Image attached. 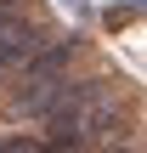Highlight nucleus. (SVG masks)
<instances>
[{"mask_svg": "<svg viewBox=\"0 0 147 153\" xmlns=\"http://www.w3.org/2000/svg\"><path fill=\"white\" fill-rule=\"evenodd\" d=\"M96 153H136L130 142H108V148H96Z\"/></svg>", "mask_w": 147, "mask_h": 153, "instance_id": "obj_5", "label": "nucleus"}, {"mask_svg": "<svg viewBox=\"0 0 147 153\" xmlns=\"http://www.w3.org/2000/svg\"><path fill=\"white\" fill-rule=\"evenodd\" d=\"M130 119V97L113 79H74L68 97L51 108L45 119V153H79V148H108L119 136V125Z\"/></svg>", "mask_w": 147, "mask_h": 153, "instance_id": "obj_1", "label": "nucleus"}, {"mask_svg": "<svg viewBox=\"0 0 147 153\" xmlns=\"http://www.w3.org/2000/svg\"><path fill=\"white\" fill-rule=\"evenodd\" d=\"M45 51H51V40L34 23L28 0H0V74H28Z\"/></svg>", "mask_w": 147, "mask_h": 153, "instance_id": "obj_2", "label": "nucleus"}, {"mask_svg": "<svg viewBox=\"0 0 147 153\" xmlns=\"http://www.w3.org/2000/svg\"><path fill=\"white\" fill-rule=\"evenodd\" d=\"M0 153H45V136H0Z\"/></svg>", "mask_w": 147, "mask_h": 153, "instance_id": "obj_4", "label": "nucleus"}, {"mask_svg": "<svg viewBox=\"0 0 147 153\" xmlns=\"http://www.w3.org/2000/svg\"><path fill=\"white\" fill-rule=\"evenodd\" d=\"M68 6H79V0H68Z\"/></svg>", "mask_w": 147, "mask_h": 153, "instance_id": "obj_6", "label": "nucleus"}, {"mask_svg": "<svg viewBox=\"0 0 147 153\" xmlns=\"http://www.w3.org/2000/svg\"><path fill=\"white\" fill-rule=\"evenodd\" d=\"M130 17H147V0H108V28H125Z\"/></svg>", "mask_w": 147, "mask_h": 153, "instance_id": "obj_3", "label": "nucleus"}]
</instances>
